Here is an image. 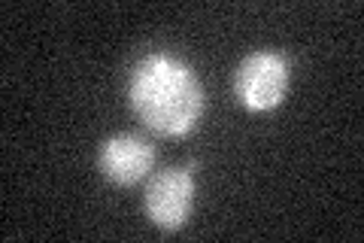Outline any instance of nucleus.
Instances as JSON below:
<instances>
[{
	"label": "nucleus",
	"instance_id": "obj_1",
	"mask_svg": "<svg viewBox=\"0 0 364 243\" xmlns=\"http://www.w3.org/2000/svg\"><path fill=\"white\" fill-rule=\"evenodd\" d=\"M134 115L158 137H186L207 110V91L186 61L167 52H149L128 76Z\"/></svg>",
	"mask_w": 364,
	"mask_h": 243
},
{
	"label": "nucleus",
	"instance_id": "obj_2",
	"mask_svg": "<svg viewBox=\"0 0 364 243\" xmlns=\"http://www.w3.org/2000/svg\"><path fill=\"white\" fill-rule=\"evenodd\" d=\"M289 61L273 49L249 52L234 73V98L252 113L277 110L289 91Z\"/></svg>",
	"mask_w": 364,
	"mask_h": 243
},
{
	"label": "nucleus",
	"instance_id": "obj_3",
	"mask_svg": "<svg viewBox=\"0 0 364 243\" xmlns=\"http://www.w3.org/2000/svg\"><path fill=\"white\" fill-rule=\"evenodd\" d=\"M146 216L158 228L179 231L195 210V173L191 167H167L149 180L143 195Z\"/></svg>",
	"mask_w": 364,
	"mask_h": 243
},
{
	"label": "nucleus",
	"instance_id": "obj_4",
	"mask_svg": "<svg viewBox=\"0 0 364 243\" xmlns=\"http://www.w3.org/2000/svg\"><path fill=\"white\" fill-rule=\"evenodd\" d=\"M97 167L112 186L131 189L152 173L155 146L140 134H116V137H109V140L100 143Z\"/></svg>",
	"mask_w": 364,
	"mask_h": 243
}]
</instances>
